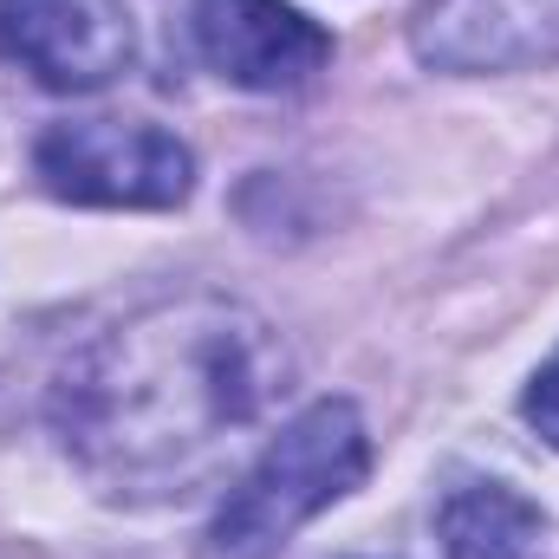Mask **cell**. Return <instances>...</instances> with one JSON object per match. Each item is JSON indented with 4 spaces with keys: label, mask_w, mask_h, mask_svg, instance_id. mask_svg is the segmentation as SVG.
I'll return each mask as SVG.
<instances>
[{
    "label": "cell",
    "mask_w": 559,
    "mask_h": 559,
    "mask_svg": "<svg viewBox=\"0 0 559 559\" xmlns=\"http://www.w3.org/2000/svg\"><path fill=\"white\" fill-rule=\"evenodd\" d=\"M286 378L274 325L235 299H169L92 338L52 384L66 455L131 501L189 495Z\"/></svg>",
    "instance_id": "6da1fadb"
},
{
    "label": "cell",
    "mask_w": 559,
    "mask_h": 559,
    "mask_svg": "<svg viewBox=\"0 0 559 559\" xmlns=\"http://www.w3.org/2000/svg\"><path fill=\"white\" fill-rule=\"evenodd\" d=\"M371 468V436L358 404L319 397L261 449V462L241 475V488L222 501V514L202 534V559H280V547L345 501Z\"/></svg>",
    "instance_id": "7a4b0ae2"
},
{
    "label": "cell",
    "mask_w": 559,
    "mask_h": 559,
    "mask_svg": "<svg viewBox=\"0 0 559 559\" xmlns=\"http://www.w3.org/2000/svg\"><path fill=\"white\" fill-rule=\"evenodd\" d=\"M33 169L59 202L79 209H176L195 189L189 143L156 124H118V118L52 124L33 150Z\"/></svg>",
    "instance_id": "3957f363"
},
{
    "label": "cell",
    "mask_w": 559,
    "mask_h": 559,
    "mask_svg": "<svg viewBox=\"0 0 559 559\" xmlns=\"http://www.w3.org/2000/svg\"><path fill=\"white\" fill-rule=\"evenodd\" d=\"M0 52L46 92H98L138 59L124 0H0Z\"/></svg>",
    "instance_id": "277c9868"
},
{
    "label": "cell",
    "mask_w": 559,
    "mask_h": 559,
    "mask_svg": "<svg viewBox=\"0 0 559 559\" xmlns=\"http://www.w3.org/2000/svg\"><path fill=\"white\" fill-rule=\"evenodd\" d=\"M189 26L202 59L241 92H293L332 59V33L293 0H195Z\"/></svg>",
    "instance_id": "5b68a950"
},
{
    "label": "cell",
    "mask_w": 559,
    "mask_h": 559,
    "mask_svg": "<svg viewBox=\"0 0 559 559\" xmlns=\"http://www.w3.org/2000/svg\"><path fill=\"white\" fill-rule=\"evenodd\" d=\"M411 46L436 72L559 66V0H423Z\"/></svg>",
    "instance_id": "8992f818"
},
{
    "label": "cell",
    "mask_w": 559,
    "mask_h": 559,
    "mask_svg": "<svg viewBox=\"0 0 559 559\" xmlns=\"http://www.w3.org/2000/svg\"><path fill=\"white\" fill-rule=\"evenodd\" d=\"M436 534L449 559H540L547 514L508 481H475L442 501Z\"/></svg>",
    "instance_id": "52a82bcc"
},
{
    "label": "cell",
    "mask_w": 559,
    "mask_h": 559,
    "mask_svg": "<svg viewBox=\"0 0 559 559\" xmlns=\"http://www.w3.org/2000/svg\"><path fill=\"white\" fill-rule=\"evenodd\" d=\"M521 411H527V423L540 429V442L559 449V352L534 371V384H527V404H521Z\"/></svg>",
    "instance_id": "ba28073f"
}]
</instances>
